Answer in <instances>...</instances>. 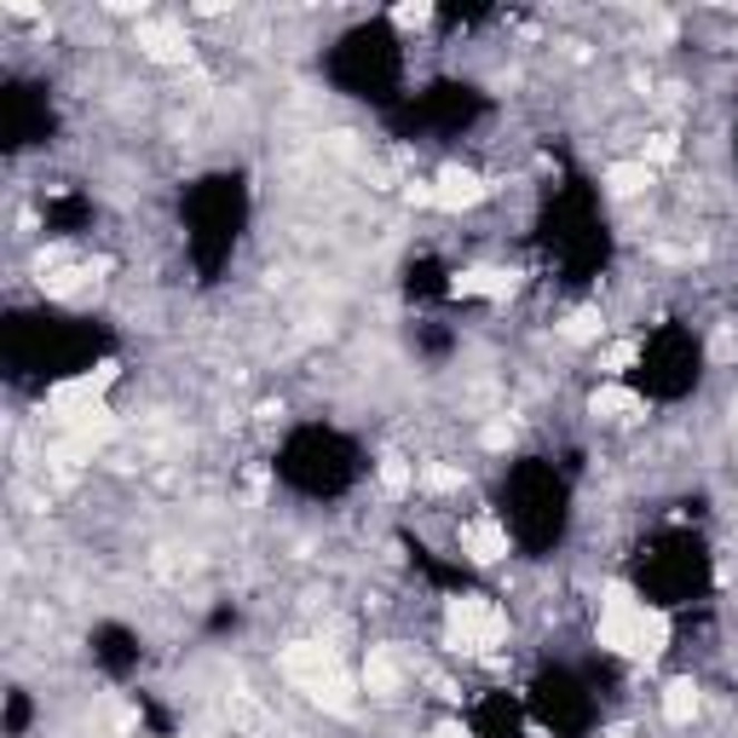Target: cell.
I'll list each match as a JSON object with an SVG mask.
<instances>
[{
    "mask_svg": "<svg viewBox=\"0 0 738 738\" xmlns=\"http://www.w3.org/2000/svg\"><path fill=\"white\" fill-rule=\"evenodd\" d=\"M594 634H600V647L618 652V658H658L669 647V612L647 606L629 583H606Z\"/></svg>",
    "mask_w": 738,
    "mask_h": 738,
    "instance_id": "6da1fadb",
    "label": "cell"
},
{
    "mask_svg": "<svg viewBox=\"0 0 738 738\" xmlns=\"http://www.w3.org/2000/svg\"><path fill=\"white\" fill-rule=\"evenodd\" d=\"M445 634H450L456 652L491 658V652L508 647V612H502L491 594H456L450 612H445Z\"/></svg>",
    "mask_w": 738,
    "mask_h": 738,
    "instance_id": "7a4b0ae2",
    "label": "cell"
},
{
    "mask_svg": "<svg viewBox=\"0 0 738 738\" xmlns=\"http://www.w3.org/2000/svg\"><path fill=\"white\" fill-rule=\"evenodd\" d=\"M110 381H116V363H98V369H87V376L58 381V387L47 392V410H52L58 421H76L81 410H98V398H105Z\"/></svg>",
    "mask_w": 738,
    "mask_h": 738,
    "instance_id": "3957f363",
    "label": "cell"
},
{
    "mask_svg": "<svg viewBox=\"0 0 738 738\" xmlns=\"http://www.w3.org/2000/svg\"><path fill=\"white\" fill-rule=\"evenodd\" d=\"M278 669H283L300 692H312V687H323V681L341 676V658H334L329 647H318V641H300V647H283Z\"/></svg>",
    "mask_w": 738,
    "mask_h": 738,
    "instance_id": "277c9868",
    "label": "cell"
},
{
    "mask_svg": "<svg viewBox=\"0 0 738 738\" xmlns=\"http://www.w3.org/2000/svg\"><path fill=\"white\" fill-rule=\"evenodd\" d=\"M64 427H70V439L58 445V456H64V462H81V456H93V450L116 433V416H110V410H81L76 421H64Z\"/></svg>",
    "mask_w": 738,
    "mask_h": 738,
    "instance_id": "5b68a950",
    "label": "cell"
},
{
    "mask_svg": "<svg viewBox=\"0 0 738 738\" xmlns=\"http://www.w3.org/2000/svg\"><path fill=\"white\" fill-rule=\"evenodd\" d=\"M462 554H467V560H479V565L508 560V525L491 519V514L467 519V525H462Z\"/></svg>",
    "mask_w": 738,
    "mask_h": 738,
    "instance_id": "8992f818",
    "label": "cell"
},
{
    "mask_svg": "<svg viewBox=\"0 0 738 738\" xmlns=\"http://www.w3.org/2000/svg\"><path fill=\"white\" fill-rule=\"evenodd\" d=\"M139 52L145 58H156V64H185L191 58V36L179 23H156V18H139Z\"/></svg>",
    "mask_w": 738,
    "mask_h": 738,
    "instance_id": "52a82bcc",
    "label": "cell"
},
{
    "mask_svg": "<svg viewBox=\"0 0 738 738\" xmlns=\"http://www.w3.org/2000/svg\"><path fill=\"white\" fill-rule=\"evenodd\" d=\"M433 191H439V208L445 214H462V208H474L479 196H485V179L474 174V167H445V174L433 179Z\"/></svg>",
    "mask_w": 738,
    "mask_h": 738,
    "instance_id": "ba28073f",
    "label": "cell"
},
{
    "mask_svg": "<svg viewBox=\"0 0 738 738\" xmlns=\"http://www.w3.org/2000/svg\"><path fill=\"white\" fill-rule=\"evenodd\" d=\"M450 294L456 300H502V294H514V278L496 272V265H467V272L450 278Z\"/></svg>",
    "mask_w": 738,
    "mask_h": 738,
    "instance_id": "9c48e42d",
    "label": "cell"
},
{
    "mask_svg": "<svg viewBox=\"0 0 738 738\" xmlns=\"http://www.w3.org/2000/svg\"><path fill=\"white\" fill-rule=\"evenodd\" d=\"M589 416H600V421H629V416H641V398H634L629 387H618V381H606V387H594Z\"/></svg>",
    "mask_w": 738,
    "mask_h": 738,
    "instance_id": "30bf717a",
    "label": "cell"
},
{
    "mask_svg": "<svg viewBox=\"0 0 738 738\" xmlns=\"http://www.w3.org/2000/svg\"><path fill=\"white\" fill-rule=\"evenodd\" d=\"M398 658L387 652V647H369V658H363V692H376V698H387V692H398Z\"/></svg>",
    "mask_w": 738,
    "mask_h": 738,
    "instance_id": "8fae6325",
    "label": "cell"
},
{
    "mask_svg": "<svg viewBox=\"0 0 738 738\" xmlns=\"http://www.w3.org/2000/svg\"><path fill=\"white\" fill-rule=\"evenodd\" d=\"M647 185H652V167L647 162H612L606 167V191L612 196H641Z\"/></svg>",
    "mask_w": 738,
    "mask_h": 738,
    "instance_id": "7c38bea8",
    "label": "cell"
},
{
    "mask_svg": "<svg viewBox=\"0 0 738 738\" xmlns=\"http://www.w3.org/2000/svg\"><path fill=\"white\" fill-rule=\"evenodd\" d=\"M600 334H606V318H600L594 307H577L572 318L560 323V341H572V347H594Z\"/></svg>",
    "mask_w": 738,
    "mask_h": 738,
    "instance_id": "4fadbf2b",
    "label": "cell"
},
{
    "mask_svg": "<svg viewBox=\"0 0 738 738\" xmlns=\"http://www.w3.org/2000/svg\"><path fill=\"white\" fill-rule=\"evenodd\" d=\"M663 716L676 721V727H687V721L698 716V687H692V681H669V687H663Z\"/></svg>",
    "mask_w": 738,
    "mask_h": 738,
    "instance_id": "5bb4252c",
    "label": "cell"
},
{
    "mask_svg": "<svg viewBox=\"0 0 738 738\" xmlns=\"http://www.w3.org/2000/svg\"><path fill=\"white\" fill-rule=\"evenodd\" d=\"M410 485H416V467L398 456V450H387V456H381V491H387V496H405Z\"/></svg>",
    "mask_w": 738,
    "mask_h": 738,
    "instance_id": "9a60e30c",
    "label": "cell"
},
{
    "mask_svg": "<svg viewBox=\"0 0 738 738\" xmlns=\"http://www.w3.org/2000/svg\"><path fill=\"white\" fill-rule=\"evenodd\" d=\"M681 156V145H676V133H652V139H647V167H663V162H676Z\"/></svg>",
    "mask_w": 738,
    "mask_h": 738,
    "instance_id": "2e32d148",
    "label": "cell"
},
{
    "mask_svg": "<svg viewBox=\"0 0 738 738\" xmlns=\"http://www.w3.org/2000/svg\"><path fill=\"white\" fill-rule=\"evenodd\" d=\"M634 358H641V347H634V341H612L606 352H600V369H606V376H618V369H629Z\"/></svg>",
    "mask_w": 738,
    "mask_h": 738,
    "instance_id": "e0dca14e",
    "label": "cell"
},
{
    "mask_svg": "<svg viewBox=\"0 0 738 738\" xmlns=\"http://www.w3.org/2000/svg\"><path fill=\"white\" fill-rule=\"evenodd\" d=\"M405 196H410L416 208H439V191H433L427 179H410V185H405Z\"/></svg>",
    "mask_w": 738,
    "mask_h": 738,
    "instance_id": "ac0fdd59",
    "label": "cell"
},
{
    "mask_svg": "<svg viewBox=\"0 0 738 738\" xmlns=\"http://www.w3.org/2000/svg\"><path fill=\"white\" fill-rule=\"evenodd\" d=\"M427 485L433 491H462V474L456 467H427Z\"/></svg>",
    "mask_w": 738,
    "mask_h": 738,
    "instance_id": "d6986e66",
    "label": "cell"
},
{
    "mask_svg": "<svg viewBox=\"0 0 738 738\" xmlns=\"http://www.w3.org/2000/svg\"><path fill=\"white\" fill-rule=\"evenodd\" d=\"M427 18H433V7H398V12H392V23H398V29H421Z\"/></svg>",
    "mask_w": 738,
    "mask_h": 738,
    "instance_id": "ffe728a7",
    "label": "cell"
},
{
    "mask_svg": "<svg viewBox=\"0 0 738 738\" xmlns=\"http://www.w3.org/2000/svg\"><path fill=\"white\" fill-rule=\"evenodd\" d=\"M508 445H514V427L491 421V427H485V450H508Z\"/></svg>",
    "mask_w": 738,
    "mask_h": 738,
    "instance_id": "44dd1931",
    "label": "cell"
},
{
    "mask_svg": "<svg viewBox=\"0 0 738 738\" xmlns=\"http://www.w3.org/2000/svg\"><path fill=\"white\" fill-rule=\"evenodd\" d=\"M433 738H474V732H467L462 721H445V727H439V732H433Z\"/></svg>",
    "mask_w": 738,
    "mask_h": 738,
    "instance_id": "7402d4cb",
    "label": "cell"
},
{
    "mask_svg": "<svg viewBox=\"0 0 738 738\" xmlns=\"http://www.w3.org/2000/svg\"><path fill=\"white\" fill-rule=\"evenodd\" d=\"M606 738H629V732H623V727H618V732H606Z\"/></svg>",
    "mask_w": 738,
    "mask_h": 738,
    "instance_id": "603a6c76",
    "label": "cell"
}]
</instances>
